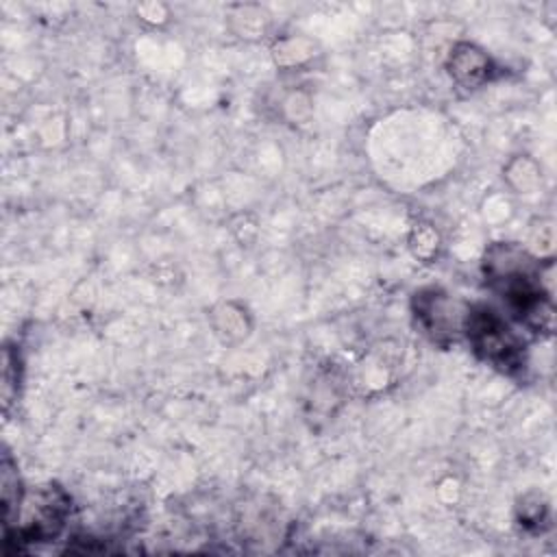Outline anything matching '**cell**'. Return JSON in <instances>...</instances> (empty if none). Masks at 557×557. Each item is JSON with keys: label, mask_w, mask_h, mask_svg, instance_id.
Segmentation results:
<instances>
[{"label": "cell", "mask_w": 557, "mask_h": 557, "mask_svg": "<svg viewBox=\"0 0 557 557\" xmlns=\"http://www.w3.org/2000/svg\"><path fill=\"white\" fill-rule=\"evenodd\" d=\"M446 67H448V74L453 76V81L468 89L481 87L483 83L492 81L494 70H496L492 59L487 57V52L468 41H461L450 50Z\"/></svg>", "instance_id": "5"}, {"label": "cell", "mask_w": 557, "mask_h": 557, "mask_svg": "<svg viewBox=\"0 0 557 557\" xmlns=\"http://www.w3.org/2000/svg\"><path fill=\"white\" fill-rule=\"evenodd\" d=\"M70 509V496L54 483L24 492L17 520L11 529L4 531V546L15 542L20 548L22 544L57 540L65 529Z\"/></svg>", "instance_id": "3"}, {"label": "cell", "mask_w": 557, "mask_h": 557, "mask_svg": "<svg viewBox=\"0 0 557 557\" xmlns=\"http://www.w3.org/2000/svg\"><path fill=\"white\" fill-rule=\"evenodd\" d=\"M461 333L466 335L472 352L492 368L505 374L524 370V339L494 307L483 302L470 305L461 318Z\"/></svg>", "instance_id": "2"}, {"label": "cell", "mask_w": 557, "mask_h": 557, "mask_svg": "<svg viewBox=\"0 0 557 557\" xmlns=\"http://www.w3.org/2000/svg\"><path fill=\"white\" fill-rule=\"evenodd\" d=\"M411 309L422 333H426L437 344H446L455 339V333L461 331V324H457V318H455L457 311L453 300L448 298V294H444L437 287H424L416 292L411 300Z\"/></svg>", "instance_id": "4"}, {"label": "cell", "mask_w": 557, "mask_h": 557, "mask_svg": "<svg viewBox=\"0 0 557 557\" xmlns=\"http://www.w3.org/2000/svg\"><path fill=\"white\" fill-rule=\"evenodd\" d=\"M485 285L505 302L507 311L533 333H550L553 300L544 283V270L524 248L500 242L483 257Z\"/></svg>", "instance_id": "1"}]
</instances>
